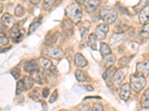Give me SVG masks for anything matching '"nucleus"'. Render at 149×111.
Masks as SVG:
<instances>
[{
    "instance_id": "obj_14",
    "label": "nucleus",
    "mask_w": 149,
    "mask_h": 111,
    "mask_svg": "<svg viewBox=\"0 0 149 111\" xmlns=\"http://www.w3.org/2000/svg\"><path fill=\"white\" fill-rule=\"evenodd\" d=\"M74 64L77 67H84L87 64V61L81 53H77L74 56Z\"/></svg>"
},
{
    "instance_id": "obj_43",
    "label": "nucleus",
    "mask_w": 149,
    "mask_h": 111,
    "mask_svg": "<svg viewBox=\"0 0 149 111\" xmlns=\"http://www.w3.org/2000/svg\"><path fill=\"white\" fill-rule=\"evenodd\" d=\"M2 10H3V5L0 3V14L2 13Z\"/></svg>"
},
{
    "instance_id": "obj_34",
    "label": "nucleus",
    "mask_w": 149,
    "mask_h": 111,
    "mask_svg": "<svg viewBox=\"0 0 149 111\" xmlns=\"http://www.w3.org/2000/svg\"><path fill=\"white\" fill-rule=\"evenodd\" d=\"M80 31H81V36L82 37V41H84L85 38H86V34H87V33H88V28L82 27L81 28V30H80Z\"/></svg>"
},
{
    "instance_id": "obj_26",
    "label": "nucleus",
    "mask_w": 149,
    "mask_h": 111,
    "mask_svg": "<svg viewBox=\"0 0 149 111\" xmlns=\"http://www.w3.org/2000/svg\"><path fill=\"white\" fill-rule=\"evenodd\" d=\"M105 56H106V58H105L104 60V65L107 67H110V66H111L115 62V56H113V55H110V54Z\"/></svg>"
},
{
    "instance_id": "obj_39",
    "label": "nucleus",
    "mask_w": 149,
    "mask_h": 111,
    "mask_svg": "<svg viewBox=\"0 0 149 111\" xmlns=\"http://www.w3.org/2000/svg\"><path fill=\"white\" fill-rule=\"evenodd\" d=\"M85 88H86V90L88 91H93V88H92L91 86L90 85H86V86H84Z\"/></svg>"
},
{
    "instance_id": "obj_12",
    "label": "nucleus",
    "mask_w": 149,
    "mask_h": 111,
    "mask_svg": "<svg viewBox=\"0 0 149 111\" xmlns=\"http://www.w3.org/2000/svg\"><path fill=\"white\" fill-rule=\"evenodd\" d=\"M116 71V69L114 67H110L107 71H105L103 75V78L107 84H109V82L113 80V76Z\"/></svg>"
},
{
    "instance_id": "obj_22",
    "label": "nucleus",
    "mask_w": 149,
    "mask_h": 111,
    "mask_svg": "<svg viewBox=\"0 0 149 111\" xmlns=\"http://www.w3.org/2000/svg\"><path fill=\"white\" fill-rule=\"evenodd\" d=\"M100 52L101 54L103 56H107L111 53V50L109 47V46L107 44H105L104 42L101 43V47H100Z\"/></svg>"
},
{
    "instance_id": "obj_25",
    "label": "nucleus",
    "mask_w": 149,
    "mask_h": 111,
    "mask_svg": "<svg viewBox=\"0 0 149 111\" xmlns=\"http://www.w3.org/2000/svg\"><path fill=\"white\" fill-rule=\"evenodd\" d=\"M129 28L128 26L126 25V24L123 23V22L121 21L120 22H119L118 25H116V34H119V33H123L125 32V30H127V29Z\"/></svg>"
},
{
    "instance_id": "obj_17",
    "label": "nucleus",
    "mask_w": 149,
    "mask_h": 111,
    "mask_svg": "<svg viewBox=\"0 0 149 111\" xmlns=\"http://www.w3.org/2000/svg\"><path fill=\"white\" fill-rule=\"evenodd\" d=\"M40 62L41 65L42 66V67H43L44 69L47 70V71H51V69L53 67L51 61L46 59V58L44 57H41L40 59Z\"/></svg>"
},
{
    "instance_id": "obj_8",
    "label": "nucleus",
    "mask_w": 149,
    "mask_h": 111,
    "mask_svg": "<svg viewBox=\"0 0 149 111\" xmlns=\"http://www.w3.org/2000/svg\"><path fill=\"white\" fill-rule=\"evenodd\" d=\"M100 0H86L85 2V10L88 13H92L100 5Z\"/></svg>"
},
{
    "instance_id": "obj_16",
    "label": "nucleus",
    "mask_w": 149,
    "mask_h": 111,
    "mask_svg": "<svg viewBox=\"0 0 149 111\" xmlns=\"http://www.w3.org/2000/svg\"><path fill=\"white\" fill-rule=\"evenodd\" d=\"M2 23L5 24L6 26H9L13 25L14 22V18L10 14H5L2 17Z\"/></svg>"
},
{
    "instance_id": "obj_37",
    "label": "nucleus",
    "mask_w": 149,
    "mask_h": 111,
    "mask_svg": "<svg viewBox=\"0 0 149 111\" xmlns=\"http://www.w3.org/2000/svg\"><path fill=\"white\" fill-rule=\"evenodd\" d=\"M78 111H89V106L86 105H81V108L78 109Z\"/></svg>"
},
{
    "instance_id": "obj_42",
    "label": "nucleus",
    "mask_w": 149,
    "mask_h": 111,
    "mask_svg": "<svg viewBox=\"0 0 149 111\" xmlns=\"http://www.w3.org/2000/svg\"><path fill=\"white\" fill-rule=\"evenodd\" d=\"M139 111H149V108H143L142 109L139 110Z\"/></svg>"
},
{
    "instance_id": "obj_24",
    "label": "nucleus",
    "mask_w": 149,
    "mask_h": 111,
    "mask_svg": "<svg viewBox=\"0 0 149 111\" xmlns=\"http://www.w3.org/2000/svg\"><path fill=\"white\" fill-rule=\"evenodd\" d=\"M75 76H76V79H78L79 82H85L86 81V79H87V75L85 73L84 71H80V70H78L75 72Z\"/></svg>"
},
{
    "instance_id": "obj_46",
    "label": "nucleus",
    "mask_w": 149,
    "mask_h": 111,
    "mask_svg": "<svg viewBox=\"0 0 149 111\" xmlns=\"http://www.w3.org/2000/svg\"><path fill=\"white\" fill-rule=\"evenodd\" d=\"M60 111H68V110H60Z\"/></svg>"
},
{
    "instance_id": "obj_44",
    "label": "nucleus",
    "mask_w": 149,
    "mask_h": 111,
    "mask_svg": "<svg viewBox=\"0 0 149 111\" xmlns=\"http://www.w3.org/2000/svg\"><path fill=\"white\" fill-rule=\"evenodd\" d=\"M10 47H8V48H5V49H4L3 51H2V52L3 53V52H5V51H8L9 50V49H10Z\"/></svg>"
},
{
    "instance_id": "obj_21",
    "label": "nucleus",
    "mask_w": 149,
    "mask_h": 111,
    "mask_svg": "<svg viewBox=\"0 0 149 111\" xmlns=\"http://www.w3.org/2000/svg\"><path fill=\"white\" fill-rule=\"evenodd\" d=\"M19 32H20V30H19V25L18 24H15L13 25V27H11L10 30V36L13 39L14 38H17L18 36V35L19 34Z\"/></svg>"
},
{
    "instance_id": "obj_15",
    "label": "nucleus",
    "mask_w": 149,
    "mask_h": 111,
    "mask_svg": "<svg viewBox=\"0 0 149 111\" xmlns=\"http://www.w3.org/2000/svg\"><path fill=\"white\" fill-rule=\"evenodd\" d=\"M141 105L142 108H149V88L144 92L141 99Z\"/></svg>"
},
{
    "instance_id": "obj_7",
    "label": "nucleus",
    "mask_w": 149,
    "mask_h": 111,
    "mask_svg": "<svg viewBox=\"0 0 149 111\" xmlns=\"http://www.w3.org/2000/svg\"><path fill=\"white\" fill-rule=\"evenodd\" d=\"M109 27L106 24H101L98 27L95 28V35L96 36L97 39L102 40V39H105L106 35L108 32Z\"/></svg>"
},
{
    "instance_id": "obj_20",
    "label": "nucleus",
    "mask_w": 149,
    "mask_h": 111,
    "mask_svg": "<svg viewBox=\"0 0 149 111\" xmlns=\"http://www.w3.org/2000/svg\"><path fill=\"white\" fill-rule=\"evenodd\" d=\"M140 36L143 39H148L149 38V24L146 23L142 26L140 31Z\"/></svg>"
},
{
    "instance_id": "obj_47",
    "label": "nucleus",
    "mask_w": 149,
    "mask_h": 111,
    "mask_svg": "<svg viewBox=\"0 0 149 111\" xmlns=\"http://www.w3.org/2000/svg\"><path fill=\"white\" fill-rule=\"evenodd\" d=\"M1 1H3V0H1Z\"/></svg>"
},
{
    "instance_id": "obj_5",
    "label": "nucleus",
    "mask_w": 149,
    "mask_h": 111,
    "mask_svg": "<svg viewBox=\"0 0 149 111\" xmlns=\"http://www.w3.org/2000/svg\"><path fill=\"white\" fill-rule=\"evenodd\" d=\"M149 74V61L138 63L136 65V76H146Z\"/></svg>"
},
{
    "instance_id": "obj_2",
    "label": "nucleus",
    "mask_w": 149,
    "mask_h": 111,
    "mask_svg": "<svg viewBox=\"0 0 149 111\" xmlns=\"http://www.w3.org/2000/svg\"><path fill=\"white\" fill-rule=\"evenodd\" d=\"M100 16L106 24H112L116 19L117 14L114 9L105 6L100 10Z\"/></svg>"
},
{
    "instance_id": "obj_40",
    "label": "nucleus",
    "mask_w": 149,
    "mask_h": 111,
    "mask_svg": "<svg viewBox=\"0 0 149 111\" xmlns=\"http://www.w3.org/2000/svg\"><path fill=\"white\" fill-rule=\"evenodd\" d=\"M31 1V3H33V4H38L40 2V0H30Z\"/></svg>"
},
{
    "instance_id": "obj_32",
    "label": "nucleus",
    "mask_w": 149,
    "mask_h": 111,
    "mask_svg": "<svg viewBox=\"0 0 149 111\" xmlns=\"http://www.w3.org/2000/svg\"><path fill=\"white\" fill-rule=\"evenodd\" d=\"M9 43V39L6 36H1L0 37V47H5L8 45Z\"/></svg>"
},
{
    "instance_id": "obj_28",
    "label": "nucleus",
    "mask_w": 149,
    "mask_h": 111,
    "mask_svg": "<svg viewBox=\"0 0 149 111\" xmlns=\"http://www.w3.org/2000/svg\"><path fill=\"white\" fill-rule=\"evenodd\" d=\"M40 22L41 20H40L39 18H38V19H35V20L33 22V23L31 24V25H30V27H29V34L34 32V31H35V30L39 27V26L40 25Z\"/></svg>"
},
{
    "instance_id": "obj_27",
    "label": "nucleus",
    "mask_w": 149,
    "mask_h": 111,
    "mask_svg": "<svg viewBox=\"0 0 149 111\" xmlns=\"http://www.w3.org/2000/svg\"><path fill=\"white\" fill-rule=\"evenodd\" d=\"M22 81H23L24 84H25V88H26V90H29L30 88H32L33 84H34L33 79H31L30 77H28V76H25Z\"/></svg>"
},
{
    "instance_id": "obj_10",
    "label": "nucleus",
    "mask_w": 149,
    "mask_h": 111,
    "mask_svg": "<svg viewBox=\"0 0 149 111\" xmlns=\"http://www.w3.org/2000/svg\"><path fill=\"white\" fill-rule=\"evenodd\" d=\"M62 29L66 35H72L73 33L72 22L70 19H64L62 25Z\"/></svg>"
},
{
    "instance_id": "obj_1",
    "label": "nucleus",
    "mask_w": 149,
    "mask_h": 111,
    "mask_svg": "<svg viewBox=\"0 0 149 111\" xmlns=\"http://www.w3.org/2000/svg\"><path fill=\"white\" fill-rule=\"evenodd\" d=\"M66 16L73 22L78 23L82 18L81 8L77 3H72L69 5L65 10Z\"/></svg>"
},
{
    "instance_id": "obj_35",
    "label": "nucleus",
    "mask_w": 149,
    "mask_h": 111,
    "mask_svg": "<svg viewBox=\"0 0 149 111\" xmlns=\"http://www.w3.org/2000/svg\"><path fill=\"white\" fill-rule=\"evenodd\" d=\"M92 111H103V106L102 104H98V103H96L93 105V110Z\"/></svg>"
},
{
    "instance_id": "obj_29",
    "label": "nucleus",
    "mask_w": 149,
    "mask_h": 111,
    "mask_svg": "<svg viewBox=\"0 0 149 111\" xmlns=\"http://www.w3.org/2000/svg\"><path fill=\"white\" fill-rule=\"evenodd\" d=\"M56 0H44L43 2V9L46 10H49L53 7L55 3Z\"/></svg>"
},
{
    "instance_id": "obj_9",
    "label": "nucleus",
    "mask_w": 149,
    "mask_h": 111,
    "mask_svg": "<svg viewBox=\"0 0 149 111\" xmlns=\"http://www.w3.org/2000/svg\"><path fill=\"white\" fill-rule=\"evenodd\" d=\"M130 93H131V91H130V84H127V83L123 84L121 88V91L120 93H119L121 99L125 100V101H127L130 97Z\"/></svg>"
},
{
    "instance_id": "obj_13",
    "label": "nucleus",
    "mask_w": 149,
    "mask_h": 111,
    "mask_svg": "<svg viewBox=\"0 0 149 111\" xmlns=\"http://www.w3.org/2000/svg\"><path fill=\"white\" fill-rule=\"evenodd\" d=\"M24 70L26 72L32 73L33 71L38 70V64L36 61H29V62H27L24 66Z\"/></svg>"
},
{
    "instance_id": "obj_33",
    "label": "nucleus",
    "mask_w": 149,
    "mask_h": 111,
    "mask_svg": "<svg viewBox=\"0 0 149 111\" xmlns=\"http://www.w3.org/2000/svg\"><path fill=\"white\" fill-rule=\"evenodd\" d=\"M11 74L12 76L15 78V79H18L20 76V70L17 68V67H15L11 71Z\"/></svg>"
},
{
    "instance_id": "obj_3",
    "label": "nucleus",
    "mask_w": 149,
    "mask_h": 111,
    "mask_svg": "<svg viewBox=\"0 0 149 111\" xmlns=\"http://www.w3.org/2000/svg\"><path fill=\"white\" fill-rule=\"evenodd\" d=\"M130 84H131V88L136 92H139L146 85V80L144 76L132 75L130 76Z\"/></svg>"
},
{
    "instance_id": "obj_19",
    "label": "nucleus",
    "mask_w": 149,
    "mask_h": 111,
    "mask_svg": "<svg viewBox=\"0 0 149 111\" xmlns=\"http://www.w3.org/2000/svg\"><path fill=\"white\" fill-rule=\"evenodd\" d=\"M147 4H148V0H140L139 3L136 5L135 7L133 8V9H134L135 13L138 14V13H140L141 10L144 8L145 7L147 6Z\"/></svg>"
},
{
    "instance_id": "obj_41",
    "label": "nucleus",
    "mask_w": 149,
    "mask_h": 111,
    "mask_svg": "<svg viewBox=\"0 0 149 111\" xmlns=\"http://www.w3.org/2000/svg\"><path fill=\"white\" fill-rule=\"evenodd\" d=\"M76 2H78V4H83L86 2V0H76Z\"/></svg>"
},
{
    "instance_id": "obj_36",
    "label": "nucleus",
    "mask_w": 149,
    "mask_h": 111,
    "mask_svg": "<svg viewBox=\"0 0 149 111\" xmlns=\"http://www.w3.org/2000/svg\"><path fill=\"white\" fill-rule=\"evenodd\" d=\"M57 98H58V91L54 90V92H53L52 95L50 99H49V102L53 103L57 100Z\"/></svg>"
},
{
    "instance_id": "obj_11",
    "label": "nucleus",
    "mask_w": 149,
    "mask_h": 111,
    "mask_svg": "<svg viewBox=\"0 0 149 111\" xmlns=\"http://www.w3.org/2000/svg\"><path fill=\"white\" fill-rule=\"evenodd\" d=\"M139 22L142 24H146L149 21V5H147L146 7L142 9L139 13Z\"/></svg>"
},
{
    "instance_id": "obj_18",
    "label": "nucleus",
    "mask_w": 149,
    "mask_h": 111,
    "mask_svg": "<svg viewBox=\"0 0 149 111\" xmlns=\"http://www.w3.org/2000/svg\"><path fill=\"white\" fill-rule=\"evenodd\" d=\"M58 39V36H57V34H49L47 36H46V38L44 41V43L47 45H50L54 44V42L57 41Z\"/></svg>"
},
{
    "instance_id": "obj_31",
    "label": "nucleus",
    "mask_w": 149,
    "mask_h": 111,
    "mask_svg": "<svg viewBox=\"0 0 149 111\" xmlns=\"http://www.w3.org/2000/svg\"><path fill=\"white\" fill-rule=\"evenodd\" d=\"M24 90H26V88H25V84H24L23 81H22V80H20V81H19L18 82H17V94L20 93V92H22Z\"/></svg>"
},
{
    "instance_id": "obj_4",
    "label": "nucleus",
    "mask_w": 149,
    "mask_h": 111,
    "mask_svg": "<svg viewBox=\"0 0 149 111\" xmlns=\"http://www.w3.org/2000/svg\"><path fill=\"white\" fill-rule=\"evenodd\" d=\"M127 71H128L127 67H123V68H120V69H119L118 71H116L113 76V83L114 86H115L116 88L120 85L122 82L124 80L125 76L127 75Z\"/></svg>"
},
{
    "instance_id": "obj_23",
    "label": "nucleus",
    "mask_w": 149,
    "mask_h": 111,
    "mask_svg": "<svg viewBox=\"0 0 149 111\" xmlns=\"http://www.w3.org/2000/svg\"><path fill=\"white\" fill-rule=\"evenodd\" d=\"M96 40L97 38L95 34H90L88 39V45L93 50H96Z\"/></svg>"
},
{
    "instance_id": "obj_6",
    "label": "nucleus",
    "mask_w": 149,
    "mask_h": 111,
    "mask_svg": "<svg viewBox=\"0 0 149 111\" xmlns=\"http://www.w3.org/2000/svg\"><path fill=\"white\" fill-rule=\"evenodd\" d=\"M44 53L46 55L52 58H54V59H59V58L62 57L63 55V51L58 47H49V48L45 49Z\"/></svg>"
},
{
    "instance_id": "obj_45",
    "label": "nucleus",
    "mask_w": 149,
    "mask_h": 111,
    "mask_svg": "<svg viewBox=\"0 0 149 111\" xmlns=\"http://www.w3.org/2000/svg\"><path fill=\"white\" fill-rule=\"evenodd\" d=\"M57 1H58V3H61V1H62V0H57Z\"/></svg>"
},
{
    "instance_id": "obj_30",
    "label": "nucleus",
    "mask_w": 149,
    "mask_h": 111,
    "mask_svg": "<svg viewBox=\"0 0 149 111\" xmlns=\"http://www.w3.org/2000/svg\"><path fill=\"white\" fill-rule=\"evenodd\" d=\"M24 14H25V10H24L23 8L21 5H17L14 10V14L16 16L21 17L24 15Z\"/></svg>"
},
{
    "instance_id": "obj_38",
    "label": "nucleus",
    "mask_w": 149,
    "mask_h": 111,
    "mask_svg": "<svg viewBox=\"0 0 149 111\" xmlns=\"http://www.w3.org/2000/svg\"><path fill=\"white\" fill-rule=\"evenodd\" d=\"M49 94V90L48 88H45L43 90V92H42V95H43V97L44 98H47Z\"/></svg>"
}]
</instances>
